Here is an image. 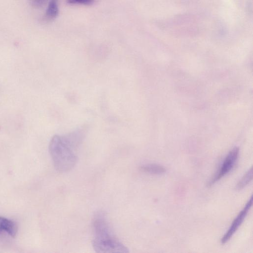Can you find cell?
Returning a JSON list of instances; mask_svg holds the SVG:
<instances>
[{"label":"cell","mask_w":253,"mask_h":253,"mask_svg":"<svg viewBox=\"0 0 253 253\" xmlns=\"http://www.w3.org/2000/svg\"><path fill=\"white\" fill-rule=\"evenodd\" d=\"M84 137V130L78 128L65 135H55L49 144V152L55 169L60 172L71 170L76 165V149Z\"/></svg>","instance_id":"obj_1"},{"label":"cell","mask_w":253,"mask_h":253,"mask_svg":"<svg viewBox=\"0 0 253 253\" xmlns=\"http://www.w3.org/2000/svg\"><path fill=\"white\" fill-rule=\"evenodd\" d=\"M94 251L99 253H126L128 249L116 237L109 222L106 214L97 212L92 220Z\"/></svg>","instance_id":"obj_2"},{"label":"cell","mask_w":253,"mask_h":253,"mask_svg":"<svg viewBox=\"0 0 253 253\" xmlns=\"http://www.w3.org/2000/svg\"><path fill=\"white\" fill-rule=\"evenodd\" d=\"M239 153L238 147L234 148L229 152L218 170L208 182V186L212 185L232 170L237 161Z\"/></svg>","instance_id":"obj_3"},{"label":"cell","mask_w":253,"mask_h":253,"mask_svg":"<svg viewBox=\"0 0 253 253\" xmlns=\"http://www.w3.org/2000/svg\"><path fill=\"white\" fill-rule=\"evenodd\" d=\"M252 196H251L244 208L233 221L230 228L221 239L220 242L222 244H225L231 239L232 236L236 232L240 225L243 222L252 206Z\"/></svg>","instance_id":"obj_4"},{"label":"cell","mask_w":253,"mask_h":253,"mask_svg":"<svg viewBox=\"0 0 253 253\" xmlns=\"http://www.w3.org/2000/svg\"><path fill=\"white\" fill-rule=\"evenodd\" d=\"M17 231L18 226L15 221L4 217L0 216V234L3 232H5L10 236L14 237L16 235Z\"/></svg>","instance_id":"obj_5"},{"label":"cell","mask_w":253,"mask_h":253,"mask_svg":"<svg viewBox=\"0 0 253 253\" xmlns=\"http://www.w3.org/2000/svg\"><path fill=\"white\" fill-rule=\"evenodd\" d=\"M58 12V0H50L45 11L44 19L47 21H52L56 18Z\"/></svg>","instance_id":"obj_6"},{"label":"cell","mask_w":253,"mask_h":253,"mask_svg":"<svg viewBox=\"0 0 253 253\" xmlns=\"http://www.w3.org/2000/svg\"><path fill=\"white\" fill-rule=\"evenodd\" d=\"M141 171L153 174H161L166 172V169L159 165L150 164L143 165L140 167Z\"/></svg>","instance_id":"obj_7"},{"label":"cell","mask_w":253,"mask_h":253,"mask_svg":"<svg viewBox=\"0 0 253 253\" xmlns=\"http://www.w3.org/2000/svg\"><path fill=\"white\" fill-rule=\"evenodd\" d=\"M253 179L252 167L244 174L236 185V190H241L246 187Z\"/></svg>","instance_id":"obj_8"},{"label":"cell","mask_w":253,"mask_h":253,"mask_svg":"<svg viewBox=\"0 0 253 253\" xmlns=\"http://www.w3.org/2000/svg\"><path fill=\"white\" fill-rule=\"evenodd\" d=\"M94 0H67L69 4H81L88 5L93 3Z\"/></svg>","instance_id":"obj_9"},{"label":"cell","mask_w":253,"mask_h":253,"mask_svg":"<svg viewBox=\"0 0 253 253\" xmlns=\"http://www.w3.org/2000/svg\"><path fill=\"white\" fill-rule=\"evenodd\" d=\"M47 0H29L31 5L35 8L42 6Z\"/></svg>","instance_id":"obj_10"}]
</instances>
